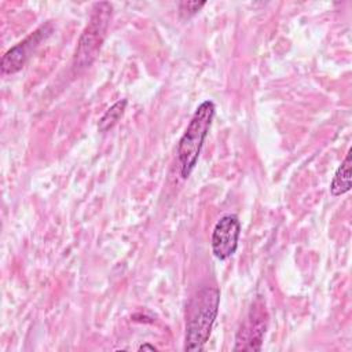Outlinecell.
I'll return each mask as SVG.
<instances>
[{
  "instance_id": "30bf717a",
  "label": "cell",
  "mask_w": 352,
  "mask_h": 352,
  "mask_svg": "<svg viewBox=\"0 0 352 352\" xmlns=\"http://www.w3.org/2000/svg\"><path fill=\"white\" fill-rule=\"evenodd\" d=\"M139 351H144V349H148V351H155L157 348L154 346V345H151V344H148V342H146V344H142V345H139V348H138Z\"/></svg>"
},
{
  "instance_id": "3957f363",
  "label": "cell",
  "mask_w": 352,
  "mask_h": 352,
  "mask_svg": "<svg viewBox=\"0 0 352 352\" xmlns=\"http://www.w3.org/2000/svg\"><path fill=\"white\" fill-rule=\"evenodd\" d=\"M113 15V6L109 1L95 3L91 8L88 23L85 25L74 52L73 70L81 72L92 65L96 59L102 44L106 38Z\"/></svg>"
},
{
  "instance_id": "277c9868",
  "label": "cell",
  "mask_w": 352,
  "mask_h": 352,
  "mask_svg": "<svg viewBox=\"0 0 352 352\" xmlns=\"http://www.w3.org/2000/svg\"><path fill=\"white\" fill-rule=\"evenodd\" d=\"M268 327V312L264 301L257 297L235 337L234 351H260Z\"/></svg>"
},
{
  "instance_id": "5b68a950",
  "label": "cell",
  "mask_w": 352,
  "mask_h": 352,
  "mask_svg": "<svg viewBox=\"0 0 352 352\" xmlns=\"http://www.w3.org/2000/svg\"><path fill=\"white\" fill-rule=\"evenodd\" d=\"M239 235L241 221L238 216L226 214L220 217L212 231L210 238V246L214 257L219 260L230 258L236 252Z\"/></svg>"
},
{
  "instance_id": "ba28073f",
  "label": "cell",
  "mask_w": 352,
  "mask_h": 352,
  "mask_svg": "<svg viewBox=\"0 0 352 352\" xmlns=\"http://www.w3.org/2000/svg\"><path fill=\"white\" fill-rule=\"evenodd\" d=\"M126 104H128L126 99H120L113 106H110L106 110V113L102 116V118L99 120V124H98L99 131L106 132V131L111 129L120 121V118L122 117Z\"/></svg>"
},
{
  "instance_id": "52a82bcc",
  "label": "cell",
  "mask_w": 352,
  "mask_h": 352,
  "mask_svg": "<svg viewBox=\"0 0 352 352\" xmlns=\"http://www.w3.org/2000/svg\"><path fill=\"white\" fill-rule=\"evenodd\" d=\"M351 148L348 150L344 161L341 162V165L337 168L333 179H331V183H330V194L333 197H340L345 192H348L352 187L351 184Z\"/></svg>"
},
{
  "instance_id": "8992f818",
  "label": "cell",
  "mask_w": 352,
  "mask_h": 352,
  "mask_svg": "<svg viewBox=\"0 0 352 352\" xmlns=\"http://www.w3.org/2000/svg\"><path fill=\"white\" fill-rule=\"evenodd\" d=\"M51 33V25L45 23L41 25L38 29H36L33 33H30L25 40L19 41L14 47H11L1 59V73L3 74H14L19 72L28 59L30 58V54L38 47V44Z\"/></svg>"
},
{
  "instance_id": "7a4b0ae2",
  "label": "cell",
  "mask_w": 352,
  "mask_h": 352,
  "mask_svg": "<svg viewBox=\"0 0 352 352\" xmlns=\"http://www.w3.org/2000/svg\"><path fill=\"white\" fill-rule=\"evenodd\" d=\"M214 110L216 107L212 100H204L194 111L184 133L179 140L176 154L183 179H187L191 175L198 162L202 146L212 126Z\"/></svg>"
},
{
  "instance_id": "9c48e42d",
  "label": "cell",
  "mask_w": 352,
  "mask_h": 352,
  "mask_svg": "<svg viewBox=\"0 0 352 352\" xmlns=\"http://www.w3.org/2000/svg\"><path fill=\"white\" fill-rule=\"evenodd\" d=\"M205 4V1H182L179 4V14L182 18H190L195 15Z\"/></svg>"
},
{
  "instance_id": "6da1fadb",
  "label": "cell",
  "mask_w": 352,
  "mask_h": 352,
  "mask_svg": "<svg viewBox=\"0 0 352 352\" xmlns=\"http://www.w3.org/2000/svg\"><path fill=\"white\" fill-rule=\"evenodd\" d=\"M220 305V290L216 286H202L188 301L186 312L184 349L202 351L208 342Z\"/></svg>"
}]
</instances>
